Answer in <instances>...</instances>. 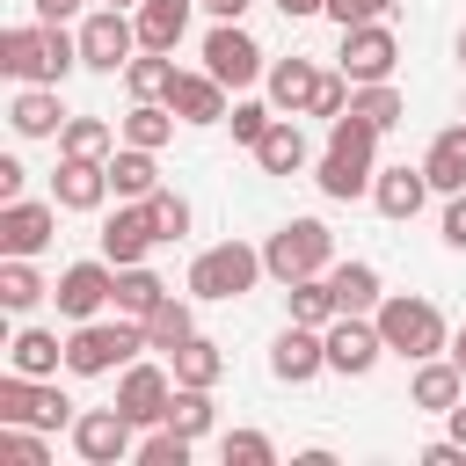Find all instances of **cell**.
Here are the masks:
<instances>
[{
  "label": "cell",
  "instance_id": "6da1fadb",
  "mask_svg": "<svg viewBox=\"0 0 466 466\" xmlns=\"http://www.w3.org/2000/svg\"><path fill=\"white\" fill-rule=\"evenodd\" d=\"M138 350H153L146 342V320H131V313H116V320H73V335H66V371L73 379H109V371H124V364H138Z\"/></svg>",
  "mask_w": 466,
  "mask_h": 466
},
{
  "label": "cell",
  "instance_id": "7a4b0ae2",
  "mask_svg": "<svg viewBox=\"0 0 466 466\" xmlns=\"http://www.w3.org/2000/svg\"><path fill=\"white\" fill-rule=\"evenodd\" d=\"M371 320H379V335H386V357L422 364V357H444V350H451V328H444V313H437L422 291H386Z\"/></svg>",
  "mask_w": 466,
  "mask_h": 466
},
{
  "label": "cell",
  "instance_id": "3957f363",
  "mask_svg": "<svg viewBox=\"0 0 466 466\" xmlns=\"http://www.w3.org/2000/svg\"><path fill=\"white\" fill-rule=\"evenodd\" d=\"M262 277H269V269H262V248L218 240V248H204V255L189 262V299H197V306H226V299H248Z\"/></svg>",
  "mask_w": 466,
  "mask_h": 466
},
{
  "label": "cell",
  "instance_id": "277c9868",
  "mask_svg": "<svg viewBox=\"0 0 466 466\" xmlns=\"http://www.w3.org/2000/svg\"><path fill=\"white\" fill-rule=\"evenodd\" d=\"M262 269H269L277 284L320 277V269H335V233H328L320 218H284V226L262 240Z\"/></svg>",
  "mask_w": 466,
  "mask_h": 466
},
{
  "label": "cell",
  "instance_id": "5b68a950",
  "mask_svg": "<svg viewBox=\"0 0 466 466\" xmlns=\"http://www.w3.org/2000/svg\"><path fill=\"white\" fill-rule=\"evenodd\" d=\"M73 400L58 393V379H29V371H0V422H29V430H73Z\"/></svg>",
  "mask_w": 466,
  "mask_h": 466
},
{
  "label": "cell",
  "instance_id": "8992f818",
  "mask_svg": "<svg viewBox=\"0 0 466 466\" xmlns=\"http://www.w3.org/2000/svg\"><path fill=\"white\" fill-rule=\"evenodd\" d=\"M131 430H138V422L109 400V408H80L66 437H73V451H80L87 466H116V459H138V437H131Z\"/></svg>",
  "mask_w": 466,
  "mask_h": 466
},
{
  "label": "cell",
  "instance_id": "52a82bcc",
  "mask_svg": "<svg viewBox=\"0 0 466 466\" xmlns=\"http://www.w3.org/2000/svg\"><path fill=\"white\" fill-rule=\"evenodd\" d=\"M131 58H138V22L124 7H95L80 22V66L87 73H124Z\"/></svg>",
  "mask_w": 466,
  "mask_h": 466
},
{
  "label": "cell",
  "instance_id": "ba28073f",
  "mask_svg": "<svg viewBox=\"0 0 466 466\" xmlns=\"http://www.w3.org/2000/svg\"><path fill=\"white\" fill-rule=\"evenodd\" d=\"M204 73H218V80L240 95V87H255V80L269 73V58H262V44H255L240 22H211V36H204Z\"/></svg>",
  "mask_w": 466,
  "mask_h": 466
},
{
  "label": "cell",
  "instance_id": "9c48e42d",
  "mask_svg": "<svg viewBox=\"0 0 466 466\" xmlns=\"http://www.w3.org/2000/svg\"><path fill=\"white\" fill-rule=\"evenodd\" d=\"M51 299H58V320H95V313L116 299V262H109V255H95V262H66L58 284H51Z\"/></svg>",
  "mask_w": 466,
  "mask_h": 466
},
{
  "label": "cell",
  "instance_id": "30bf717a",
  "mask_svg": "<svg viewBox=\"0 0 466 466\" xmlns=\"http://www.w3.org/2000/svg\"><path fill=\"white\" fill-rule=\"evenodd\" d=\"M379 357H386V335H379L371 313H335V320H328V371L364 379Z\"/></svg>",
  "mask_w": 466,
  "mask_h": 466
},
{
  "label": "cell",
  "instance_id": "8fae6325",
  "mask_svg": "<svg viewBox=\"0 0 466 466\" xmlns=\"http://www.w3.org/2000/svg\"><path fill=\"white\" fill-rule=\"evenodd\" d=\"M167 400H175V371H160V364H124L116 371V408L138 422V430H160L167 422Z\"/></svg>",
  "mask_w": 466,
  "mask_h": 466
},
{
  "label": "cell",
  "instance_id": "7c38bea8",
  "mask_svg": "<svg viewBox=\"0 0 466 466\" xmlns=\"http://www.w3.org/2000/svg\"><path fill=\"white\" fill-rule=\"evenodd\" d=\"M335 66L364 87V80H393V66H400V44H393V29L386 22H357V29H342V51H335Z\"/></svg>",
  "mask_w": 466,
  "mask_h": 466
},
{
  "label": "cell",
  "instance_id": "4fadbf2b",
  "mask_svg": "<svg viewBox=\"0 0 466 466\" xmlns=\"http://www.w3.org/2000/svg\"><path fill=\"white\" fill-rule=\"evenodd\" d=\"M269 371L284 386H306L328 371V328H306V320H284V335L269 342Z\"/></svg>",
  "mask_w": 466,
  "mask_h": 466
},
{
  "label": "cell",
  "instance_id": "5bb4252c",
  "mask_svg": "<svg viewBox=\"0 0 466 466\" xmlns=\"http://www.w3.org/2000/svg\"><path fill=\"white\" fill-rule=\"evenodd\" d=\"M51 233H58V204H36V197L0 204V255H44Z\"/></svg>",
  "mask_w": 466,
  "mask_h": 466
},
{
  "label": "cell",
  "instance_id": "9a60e30c",
  "mask_svg": "<svg viewBox=\"0 0 466 466\" xmlns=\"http://www.w3.org/2000/svg\"><path fill=\"white\" fill-rule=\"evenodd\" d=\"M160 248V226H153V204H124L116 197V211L102 218V255L124 269V262H146Z\"/></svg>",
  "mask_w": 466,
  "mask_h": 466
},
{
  "label": "cell",
  "instance_id": "2e32d148",
  "mask_svg": "<svg viewBox=\"0 0 466 466\" xmlns=\"http://www.w3.org/2000/svg\"><path fill=\"white\" fill-rule=\"evenodd\" d=\"M226 95H233V87H226L218 73H204V66H197V73H182V66H175V87H167V109H175L182 124H197V131H204V124H226V109H233Z\"/></svg>",
  "mask_w": 466,
  "mask_h": 466
},
{
  "label": "cell",
  "instance_id": "e0dca14e",
  "mask_svg": "<svg viewBox=\"0 0 466 466\" xmlns=\"http://www.w3.org/2000/svg\"><path fill=\"white\" fill-rule=\"evenodd\" d=\"M116 189H109V160H73L58 153V175H51V204L58 211H102Z\"/></svg>",
  "mask_w": 466,
  "mask_h": 466
},
{
  "label": "cell",
  "instance_id": "ac0fdd59",
  "mask_svg": "<svg viewBox=\"0 0 466 466\" xmlns=\"http://www.w3.org/2000/svg\"><path fill=\"white\" fill-rule=\"evenodd\" d=\"M7 124H15V138H58V131H66V102H58V87L22 80L15 102H7Z\"/></svg>",
  "mask_w": 466,
  "mask_h": 466
},
{
  "label": "cell",
  "instance_id": "d6986e66",
  "mask_svg": "<svg viewBox=\"0 0 466 466\" xmlns=\"http://www.w3.org/2000/svg\"><path fill=\"white\" fill-rule=\"evenodd\" d=\"M371 204H379V218H415V211L430 204V175H422V160H415V167H408V160L379 167V175H371Z\"/></svg>",
  "mask_w": 466,
  "mask_h": 466
},
{
  "label": "cell",
  "instance_id": "ffe728a7",
  "mask_svg": "<svg viewBox=\"0 0 466 466\" xmlns=\"http://www.w3.org/2000/svg\"><path fill=\"white\" fill-rule=\"evenodd\" d=\"M408 400H415V408H430V415H451V408L466 400V371L451 364V350L415 364V379H408Z\"/></svg>",
  "mask_w": 466,
  "mask_h": 466
},
{
  "label": "cell",
  "instance_id": "44dd1931",
  "mask_svg": "<svg viewBox=\"0 0 466 466\" xmlns=\"http://www.w3.org/2000/svg\"><path fill=\"white\" fill-rule=\"evenodd\" d=\"M371 175H379V160H357V153H320V167H313V182H320V197L328 204H357V197H371Z\"/></svg>",
  "mask_w": 466,
  "mask_h": 466
},
{
  "label": "cell",
  "instance_id": "7402d4cb",
  "mask_svg": "<svg viewBox=\"0 0 466 466\" xmlns=\"http://www.w3.org/2000/svg\"><path fill=\"white\" fill-rule=\"evenodd\" d=\"M262 87H269V102H277L284 116H306V102H313V87H320V66H313V58H269Z\"/></svg>",
  "mask_w": 466,
  "mask_h": 466
},
{
  "label": "cell",
  "instance_id": "603a6c76",
  "mask_svg": "<svg viewBox=\"0 0 466 466\" xmlns=\"http://www.w3.org/2000/svg\"><path fill=\"white\" fill-rule=\"evenodd\" d=\"M189 7L197 0H138L131 22H138V51H175L182 29H189Z\"/></svg>",
  "mask_w": 466,
  "mask_h": 466
},
{
  "label": "cell",
  "instance_id": "cb8c5ba5",
  "mask_svg": "<svg viewBox=\"0 0 466 466\" xmlns=\"http://www.w3.org/2000/svg\"><path fill=\"white\" fill-rule=\"evenodd\" d=\"M422 175H430V189H444V197H459V189H466V116H459V124H444V131L430 138Z\"/></svg>",
  "mask_w": 466,
  "mask_h": 466
},
{
  "label": "cell",
  "instance_id": "d4e9b609",
  "mask_svg": "<svg viewBox=\"0 0 466 466\" xmlns=\"http://www.w3.org/2000/svg\"><path fill=\"white\" fill-rule=\"evenodd\" d=\"M109 189H116L124 204H146V197L160 189V160H153L146 146H116V153H109Z\"/></svg>",
  "mask_w": 466,
  "mask_h": 466
},
{
  "label": "cell",
  "instance_id": "484cf974",
  "mask_svg": "<svg viewBox=\"0 0 466 466\" xmlns=\"http://www.w3.org/2000/svg\"><path fill=\"white\" fill-rule=\"evenodd\" d=\"M58 364H66V342H58L51 328H15V342H7V371L58 379Z\"/></svg>",
  "mask_w": 466,
  "mask_h": 466
},
{
  "label": "cell",
  "instance_id": "4316f807",
  "mask_svg": "<svg viewBox=\"0 0 466 466\" xmlns=\"http://www.w3.org/2000/svg\"><path fill=\"white\" fill-rule=\"evenodd\" d=\"M189 335H197V299H175V291H167V299L146 313V342H153L160 357H175Z\"/></svg>",
  "mask_w": 466,
  "mask_h": 466
},
{
  "label": "cell",
  "instance_id": "83f0119b",
  "mask_svg": "<svg viewBox=\"0 0 466 466\" xmlns=\"http://www.w3.org/2000/svg\"><path fill=\"white\" fill-rule=\"evenodd\" d=\"M175 124H182V116H175L167 102H131V109L116 116V131H124V146H146V153H160V146L175 138Z\"/></svg>",
  "mask_w": 466,
  "mask_h": 466
},
{
  "label": "cell",
  "instance_id": "f1b7e54d",
  "mask_svg": "<svg viewBox=\"0 0 466 466\" xmlns=\"http://www.w3.org/2000/svg\"><path fill=\"white\" fill-rule=\"evenodd\" d=\"M116 146H124V131L109 116H66V131H58V153H73V160H109Z\"/></svg>",
  "mask_w": 466,
  "mask_h": 466
},
{
  "label": "cell",
  "instance_id": "f546056e",
  "mask_svg": "<svg viewBox=\"0 0 466 466\" xmlns=\"http://www.w3.org/2000/svg\"><path fill=\"white\" fill-rule=\"evenodd\" d=\"M255 167H262V175H299V167H306V131H299L291 116H277V124L262 131V146H255Z\"/></svg>",
  "mask_w": 466,
  "mask_h": 466
},
{
  "label": "cell",
  "instance_id": "4dcf8cb0",
  "mask_svg": "<svg viewBox=\"0 0 466 466\" xmlns=\"http://www.w3.org/2000/svg\"><path fill=\"white\" fill-rule=\"evenodd\" d=\"M44 299H51V284L36 277V255H0V306L7 313H29Z\"/></svg>",
  "mask_w": 466,
  "mask_h": 466
},
{
  "label": "cell",
  "instance_id": "1f68e13d",
  "mask_svg": "<svg viewBox=\"0 0 466 466\" xmlns=\"http://www.w3.org/2000/svg\"><path fill=\"white\" fill-rule=\"evenodd\" d=\"M328 284H335V299H342V313H379V299H386V284H379V269L371 262H335L328 269Z\"/></svg>",
  "mask_w": 466,
  "mask_h": 466
},
{
  "label": "cell",
  "instance_id": "d6a6232c",
  "mask_svg": "<svg viewBox=\"0 0 466 466\" xmlns=\"http://www.w3.org/2000/svg\"><path fill=\"white\" fill-rule=\"evenodd\" d=\"M284 306H291V320H306V328H328V320L342 313V299H335L328 269H320V277H299V284H284Z\"/></svg>",
  "mask_w": 466,
  "mask_h": 466
},
{
  "label": "cell",
  "instance_id": "836d02e7",
  "mask_svg": "<svg viewBox=\"0 0 466 466\" xmlns=\"http://www.w3.org/2000/svg\"><path fill=\"white\" fill-rule=\"evenodd\" d=\"M167 364H175V386H218V379H226V350H218L211 335H189Z\"/></svg>",
  "mask_w": 466,
  "mask_h": 466
},
{
  "label": "cell",
  "instance_id": "e575fe53",
  "mask_svg": "<svg viewBox=\"0 0 466 466\" xmlns=\"http://www.w3.org/2000/svg\"><path fill=\"white\" fill-rule=\"evenodd\" d=\"M160 299H167V284H160V277H153L146 262H124V269H116V299H109L116 313H131V320H146V313H153Z\"/></svg>",
  "mask_w": 466,
  "mask_h": 466
},
{
  "label": "cell",
  "instance_id": "d590c367",
  "mask_svg": "<svg viewBox=\"0 0 466 466\" xmlns=\"http://www.w3.org/2000/svg\"><path fill=\"white\" fill-rule=\"evenodd\" d=\"M124 87H131V102H167V87H175V58H167V51H138V58L124 66Z\"/></svg>",
  "mask_w": 466,
  "mask_h": 466
},
{
  "label": "cell",
  "instance_id": "8d00e7d4",
  "mask_svg": "<svg viewBox=\"0 0 466 466\" xmlns=\"http://www.w3.org/2000/svg\"><path fill=\"white\" fill-rule=\"evenodd\" d=\"M350 109H357L364 124H379V131H393V124H408V95H400L393 80H364V87L350 95Z\"/></svg>",
  "mask_w": 466,
  "mask_h": 466
},
{
  "label": "cell",
  "instance_id": "74e56055",
  "mask_svg": "<svg viewBox=\"0 0 466 466\" xmlns=\"http://www.w3.org/2000/svg\"><path fill=\"white\" fill-rule=\"evenodd\" d=\"M277 116H284V109H277L269 95H262V102H248V95H240V102L226 109V124H233V146H248V153H255V146H262V131H269Z\"/></svg>",
  "mask_w": 466,
  "mask_h": 466
},
{
  "label": "cell",
  "instance_id": "f35d334b",
  "mask_svg": "<svg viewBox=\"0 0 466 466\" xmlns=\"http://www.w3.org/2000/svg\"><path fill=\"white\" fill-rule=\"evenodd\" d=\"M167 430L204 437V430H211V386H175V400H167Z\"/></svg>",
  "mask_w": 466,
  "mask_h": 466
},
{
  "label": "cell",
  "instance_id": "ab89813d",
  "mask_svg": "<svg viewBox=\"0 0 466 466\" xmlns=\"http://www.w3.org/2000/svg\"><path fill=\"white\" fill-rule=\"evenodd\" d=\"M0 459H15V466H51V444H44V430H29V422H0Z\"/></svg>",
  "mask_w": 466,
  "mask_h": 466
},
{
  "label": "cell",
  "instance_id": "60d3db41",
  "mask_svg": "<svg viewBox=\"0 0 466 466\" xmlns=\"http://www.w3.org/2000/svg\"><path fill=\"white\" fill-rule=\"evenodd\" d=\"M218 459H226V466H277V444H269L262 430H226V437H218Z\"/></svg>",
  "mask_w": 466,
  "mask_h": 466
},
{
  "label": "cell",
  "instance_id": "b9f144b4",
  "mask_svg": "<svg viewBox=\"0 0 466 466\" xmlns=\"http://www.w3.org/2000/svg\"><path fill=\"white\" fill-rule=\"evenodd\" d=\"M146 204H153V226H160V240H182V233H189V218H197V211H189V197H182V189H167V182H160Z\"/></svg>",
  "mask_w": 466,
  "mask_h": 466
},
{
  "label": "cell",
  "instance_id": "7bdbcfd3",
  "mask_svg": "<svg viewBox=\"0 0 466 466\" xmlns=\"http://www.w3.org/2000/svg\"><path fill=\"white\" fill-rule=\"evenodd\" d=\"M189 451H197V437H182V430H153L146 444H138V466H189Z\"/></svg>",
  "mask_w": 466,
  "mask_h": 466
},
{
  "label": "cell",
  "instance_id": "ee69618b",
  "mask_svg": "<svg viewBox=\"0 0 466 466\" xmlns=\"http://www.w3.org/2000/svg\"><path fill=\"white\" fill-rule=\"evenodd\" d=\"M350 95H357V80H350V73L335 66V73H320V87H313V102H306V116H328V124H335V116L350 109Z\"/></svg>",
  "mask_w": 466,
  "mask_h": 466
},
{
  "label": "cell",
  "instance_id": "f6af8a7d",
  "mask_svg": "<svg viewBox=\"0 0 466 466\" xmlns=\"http://www.w3.org/2000/svg\"><path fill=\"white\" fill-rule=\"evenodd\" d=\"M400 0H328V22L335 29H357V22H386Z\"/></svg>",
  "mask_w": 466,
  "mask_h": 466
},
{
  "label": "cell",
  "instance_id": "bcb514c9",
  "mask_svg": "<svg viewBox=\"0 0 466 466\" xmlns=\"http://www.w3.org/2000/svg\"><path fill=\"white\" fill-rule=\"evenodd\" d=\"M437 233H444V248H459V255H466V189H459V197H444V226H437Z\"/></svg>",
  "mask_w": 466,
  "mask_h": 466
},
{
  "label": "cell",
  "instance_id": "7dc6e473",
  "mask_svg": "<svg viewBox=\"0 0 466 466\" xmlns=\"http://www.w3.org/2000/svg\"><path fill=\"white\" fill-rule=\"evenodd\" d=\"M22 182H29V167L7 153V160H0V204H7V197H22Z\"/></svg>",
  "mask_w": 466,
  "mask_h": 466
},
{
  "label": "cell",
  "instance_id": "c3c4849f",
  "mask_svg": "<svg viewBox=\"0 0 466 466\" xmlns=\"http://www.w3.org/2000/svg\"><path fill=\"white\" fill-rule=\"evenodd\" d=\"M277 15L284 22H313V15H328V0H277Z\"/></svg>",
  "mask_w": 466,
  "mask_h": 466
},
{
  "label": "cell",
  "instance_id": "681fc988",
  "mask_svg": "<svg viewBox=\"0 0 466 466\" xmlns=\"http://www.w3.org/2000/svg\"><path fill=\"white\" fill-rule=\"evenodd\" d=\"M197 7H211V22H240L255 0H197Z\"/></svg>",
  "mask_w": 466,
  "mask_h": 466
},
{
  "label": "cell",
  "instance_id": "f907efd6",
  "mask_svg": "<svg viewBox=\"0 0 466 466\" xmlns=\"http://www.w3.org/2000/svg\"><path fill=\"white\" fill-rule=\"evenodd\" d=\"M73 7H80V0H36V22H66Z\"/></svg>",
  "mask_w": 466,
  "mask_h": 466
},
{
  "label": "cell",
  "instance_id": "816d5d0a",
  "mask_svg": "<svg viewBox=\"0 0 466 466\" xmlns=\"http://www.w3.org/2000/svg\"><path fill=\"white\" fill-rule=\"evenodd\" d=\"M444 422H451V437H459V444H466V400H459V408H451V415H444Z\"/></svg>",
  "mask_w": 466,
  "mask_h": 466
},
{
  "label": "cell",
  "instance_id": "f5cc1de1",
  "mask_svg": "<svg viewBox=\"0 0 466 466\" xmlns=\"http://www.w3.org/2000/svg\"><path fill=\"white\" fill-rule=\"evenodd\" d=\"M451 364H459V371H466V328H459V335H451Z\"/></svg>",
  "mask_w": 466,
  "mask_h": 466
},
{
  "label": "cell",
  "instance_id": "db71d44e",
  "mask_svg": "<svg viewBox=\"0 0 466 466\" xmlns=\"http://www.w3.org/2000/svg\"><path fill=\"white\" fill-rule=\"evenodd\" d=\"M102 7H124V15H131V7H138V0H102Z\"/></svg>",
  "mask_w": 466,
  "mask_h": 466
},
{
  "label": "cell",
  "instance_id": "11a10c76",
  "mask_svg": "<svg viewBox=\"0 0 466 466\" xmlns=\"http://www.w3.org/2000/svg\"><path fill=\"white\" fill-rule=\"evenodd\" d=\"M459 66H466V29H459Z\"/></svg>",
  "mask_w": 466,
  "mask_h": 466
},
{
  "label": "cell",
  "instance_id": "9f6ffc18",
  "mask_svg": "<svg viewBox=\"0 0 466 466\" xmlns=\"http://www.w3.org/2000/svg\"><path fill=\"white\" fill-rule=\"evenodd\" d=\"M459 116H466V109H459Z\"/></svg>",
  "mask_w": 466,
  "mask_h": 466
}]
</instances>
